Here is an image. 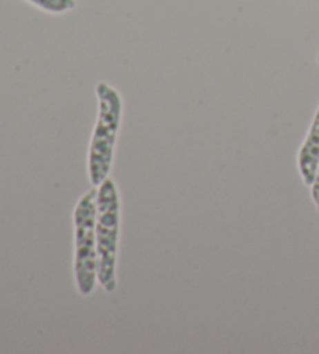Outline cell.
Returning a JSON list of instances; mask_svg holds the SVG:
<instances>
[{"label":"cell","instance_id":"6da1fadb","mask_svg":"<svg viewBox=\"0 0 319 354\" xmlns=\"http://www.w3.org/2000/svg\"><path fill=\"white\" fill-rule=\"evenodd\" d=\"M95 95L98 109L88 151V175L90 185L98 187L113 170L125 105L119 91L106 82L95 84Z\"/></svg>","mask_w":319,"mask_h":354},{"label":"cell","instance_id":"7a4b0ae2","mask_svg":"<svg viewBox=\"0 0 319 354\" xmlns=\"http://www.w3.org/2000/svg\"><path fill=\"white\" fill-rule=\"evenodd\" d=\"M97 253L98 284L113 294L117 289V248L120 234V195L117 183L108 176L97 187Z\"/></svg>","mask_w":319,"mask_h":354},{"label":"cell","instance_id":"3957f363","mask_svg":"<svg viewBox=\"0 0 319 354\" xmlns=\"http://www.w3.org/2000/svg\"><path fill=\"white\" fill-rule=\"evenodd\" d=\"M97 187L84 192L73 209V274L75 286L81 297H90L98 284V253H97Z\"/></svg>","mask_w":319,"mask_h":354},{"label":"cell","instance_id":"277c9868","mask_svg":"<svg viewBox=\"0 0 319 354\" xmlns=\"http://www.w3.org/2000/svg\"><path fill=\"white\" fill-rule=\"evenodd\" d=\"M319 164V106L313 118L311 127L298 151V170L305 186H311L315 181Z\"/></svg>","mask_w":319,"mask_h":354},{"label":"cell","instance_id":"5b68a950","mask_svg":"<svg viewBox=\"0 0 319 354\" xmlns=\"http://www.w3.org/2000/svg\"><path fill=\"white\" fill-rule=\"evenodd\" d=\"M27 2L50 15H64L77 8V0H27Z\"/></svg>","mask_w":319,"mask_h":354},{"label":"cell","instance_id":"8992f818","mask_svg":"<svg viewBox=\"0 0 319 354\" xmlns=\"http://www.w3.org/2000/svg\"><path fill=\"white\" fill-rule=\"evenodd\" d=\"M310 189H311V200L316 206V211L319 212V164H318L315 181H313V185L310 186Z\"/></svg>","mask_w":319,"mask_h":354},{"label":"cell","instance_id":"52a82bcc","mask_svg":"<svg viewBox=\"0 0 319 354\" xmlns=\"http://www.w3.org/2000/svg\"><path fill=\"white\" fill-rule=\"evenodd\" d=\"M316 63L319 64V53H318V57H316Z\"/></svg>","mask_w":319,"mask_h":354}]
</instances>
